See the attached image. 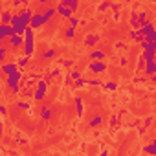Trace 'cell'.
Listing matches in <instances>:
<instances>
[{
    "instance_id": "ac0fdd59",
    "label": "cell",
    "mask_w": 156,
    "mask_h": 156,
    "mask_svg": "<svg viewBox=\"0 0 156 156\" xmlns=\"http://www.w3.org/2000/svg\"><path fill=\"white\" fill-rule=\"evenodd\" d=\"M129 22H130V28L138 31V28H140V22H138V11H132V13H130V20H129Z\"/></svg>"
},
{
    "instance_id": "cb8c5ba5",
    "label": "cell",
    "mask_w": 156,
    "mask_h": 156,
    "mask_svg": "<svg viewBox=\"0 0 156 156\" xmlns=\"http://www.w3.org/2000/svg\"><path fill=\"white\" fill-rule=\"evenodd\" d=\"M72 87H73V88H79V87H83V88H85V87H88V81H87V79H83V77H81V79L73 81V85H72Z\"/></svg>"
},
{
    "instance_id": "e0dca14e",
    "label": "cell",
    "mask_w": 156,
    "mask_h": 156,
    "mask_svg": "<svg viewBox=\"0 0 156 156\" xmlns=\"http://www.w3.org/2000/svg\"><path fill=\"white\" fill-rule=\"evenodd\" d=\"M107 55H105V51L103 50H94V51H90V59L92 61H103Z\"/></svg>"
},
{
    "instance_id": "484cf974",
    "label": "cell",
    "mask_w": 156,
    "mask_h": 156,
    "mask_svg": "<svg viewBox=\"0 0 156 156\" xmlns=\"http://www.w3.org/2000/svg\"><path fill=\"white\" fill-rule=\"evenodd\" d=\"M151 123H152V116H147V118L143 119V127L140 129V134H143V132H145V129H147V127H151Z\"/></svg>"
},
{
    "instance_id": "d4e9b609",
    "label": "cell",
    "mask_w": 156,
    "mask_h": 156,
    "mask_svg": "<svg viewBox=\"0 0 156 156\" xmlns=\"http://www.w3.org/2000/svg\"><path fill=\"white\" fill-rule=\"evenodd\" d=\"M51 57H55V50H53V48H51V50H46V51L41 55L42 61H48V59H51Z\"/></svg>"
},
{
    "instance_id": "9a60e30c",
    "label": "cell",
    "mask_w": 156,
    "mask_h": 156,
    "mask_svg": "<svg viewBox=\"0 0 156 156\" xmlns=\"http://www.w3.org/2000/svg\"><path fill=\"white\" fill-rule=\"evenodd\" d=\"M154 72H156V66H154V62H145L141 75H145V77H151V75H154Z\"/></svg>"
},
{
    "instance_id": "74e56055",
    "label": "cell",
    "mask_w": 156,
    "mask_h": 156,
    "mask_svg": "<svg viewBox=\"0 0 156 156\" xmlns=\"http://www.w3.org/2000/svg\"><path fill=\"white\" fill-rule=\"evenodd\" d=\"M6 110H8V108H6V105H2V103H0V116H2V114H6Z\"/></svg>"
},
{
    "instance_id": "d6a6232c",
    "label": "cell",
    "mask_w": 156,
    "mask_h": 156,
    "mask_svg": "<svg viewBox=\"0 0 156 156\" xmlns=\"http://www.w3.org/2000/svg\"><path fill=\"white\" fill-rule=\"evenodd\" d=\"M118 123H119V116H118V114H114V116L110 118L108 125H110V127H118Z\"/></svg>"
},
{
    "instance_id": "44dd1931",
    "label": "cell",
    "mask_w": 156,
    "mask_h": 156,
    "mask_svg": "<svg viewBox=\"0 0 156 156\" xmlns=\"http://www.w3.org/2000/svg\"><path fill=\"white\" fill-rule=\"evenodd\" d=\"M143 42H151V44H156V31H151L149 35L143 37Z\"/></svg>"
},
{
    "instance_id": "4dcf8cb0",
    "label": "cell",
    "mask_w": 156,
    "mask_h": 156,
    "mask_svg": "<svg viewBox=\"0 0 156 156\" xmlns=\"http://www.w3.org/2000/svg\"><path fill=\"white\" fill-rule=\"evenodd\" d=\"M103 87H105V88H107L108 92H114V90L118 88V83H114V81H108V83H105Z\"/></svg>"
},
{
    "instance_id": "4316f807",
    "label": "cell",
    "mask_w": 156,
    "mask_h": 156,
    "mask_svg": "<svg viewBox=\"0 0 156 156\" xmlns=\"http://www.w3.org/2000/svg\"><path fill=\"white\" fill-rule=\"evenodd\" d=\"M68 22H70V28H73V30H75L77 26H79V24H81V20H79V19H77V17H73V15H72V17L68 19Z\"/></svg>"
},
{
    "instance_id": "f1b7e54d",
    "label": "cell",
    "mask_w": 156,
    "mask_h": 156,
    "mask_svg": "<svg viewBox=\"0 0 156 156\" xmlns=\"http://www.w3.org/2000/svg\"><path fill=\"white\" fill-rule=\"evenodd\" d=\"M81 77H83V73H81L79 70H72V72H70V79H73V81L81 79Z\"/></svg>"
},
{
    "instance_id": "8992f818",
    "label": "cell",
    "mask_w": 156,
    "mask_h": 156,
    "mask_svg": "<svg viewBox=\"0 0 156 156\" xmlns=\"http://www.w3.org/2000/svg\"><path fill=\"white\" fill-rule=\"evenodd\" d=\"M151 31H154V22L152 20H145L140 28H138V33L141 35V37H145V35H149Z\"/></svg>"
},
{
    "instance_id": "f546056e",
    "label": "cell",
    "mask_w": 156,
    "mask_h": 156,
    "mask_svg": "<svg viewBox=\"0 0 156 156\" xmlns=\"http://www.w3.org/2000/svg\"><path fill=\"white\" fill-rule=\"evenodd\" d=\"M64 37H66V39H73V37H75V30L68 26V28L64 30Z\"/></svg>"
},
{
    "instance_id": "1f68e13d",
    "label": "cell",
    "mask_w": 156,
    "mask_h": 156,
    "mask_svg": "<svg viewBox=\"0 0 156 156\" xmlns=\"http://www.w3.org/2000/svg\"><path fill=\"white\" fill-rule=\"evenodd\" d=\"M140 44H141V50H152V51L156 50V44H151V42H143V41H141Z\"/></svg>"
},
{
    "instance_id": "836d02e7",
    "label": "cell",
    "mask_w": 156,
    "mask_h": 156,
    "mask_svg": "<svg viewBox=\"0 0 156 156\" xmlns=\"http://www.w3.org/2000/svg\"><path fill=\"white\" fill-rule=\"evenodd\" d=\"M110 8V2H101L99 6H98V11H105V9H108Z\"/></svg>"
},
{
    "instance_id": "e575fe53",
    "label": "cell",
    "mask_w": 156,
    "mask_h": 156,
    "mask_svg": "<svg viewBox=\"0 0 156 156\" xmlns=\"http://www.w3.org/2000/svg\"><path fill=\"white\" fill-rule=\"evenodd\" d=\"M17 107H19L20 110H28V108H30V103H28V101H19Z\"/></svg>"
},
{
    "instance_id": "5bb4252c",
    "label": "cell",
    "mask_w": 156,
    "mask_h": 156,
    "mask_svg": "<svg viewBox=\"0 0 156 156\" xmlns=\"http://www.w3.org/2000/svg\"><path fill=\"white\" fill-rule=\"evenodd\" d=\"M11 17H13L11 9H6V11H2V13H0V24L9 26V24H11Z\"/></svg>"
},
{
    "instance_id": "7c38bea8",
    "label": "cell",
    "mask_w": 156,
    "mask_h": 156,
    "mask_svg": "<svg viewBox=\"0 0 156 156\" xmlns=\"http://www.w3.org/2000/svg\"><path fill=\"white\" fill-rule=\"evenodd\" d=\"M98 42H99V35H98V33H90V35H87V39H85V44H87L88 48L98 46Z\"/></svg>"
},
{
    "instance_id": "6da1fadb",
    "label": "cell",
    "mask_w": 156,
    "mask_h": 156,
    "mask_svg": "<svg viewBox=\"0 0 156 156\" xmlns=\"http://www.w3.org/2000/svg\"><path fill=\"white\" fill-rule=\"evenodd\" d=\"M24 81H26V73L22 70H17L15 73H11V75L6 77V85H8V88H11L13 94H19L20 92V87H22Z\"/></svg>"
},
{
    "instance_id": "d6986e66",
    "label": "cell",
    "mask_w": 156,
    "mask_h": 156,
    "mask_svg": "<svg viewBox=\"0 0 156 156\" xmlns=\"http://www.w3.org/2000/svg\"><path fill=\"white\" fill-rule=\"evenodd\" d=\"M129 39H130L132 42H138V44H140V42L143 41V37H141V35H140V33H138L136 30H130V33H129Z\"/></svg>"
},
{
    "instance_id": "8d00e7d4",
    "label": "cell",
    "mask_w": 156,
    "mask_h": 156,
    "mask_svg": "<svg viewBox=\"0 0 156 156\" xmlns=\"http://www.w3.org/2000/svg\"><path fill=\"white\" fill-rule=\"evenodd\" d=\"M62 66L64 68H72L73 66V61H62Z\"/></svg>"
},
{
    "instance_id": "4fadbf2b",
    "label": "cell",
    "mask_w": 156,
    "mask_h": 156,
    "mask_svg": "<svg viewBox=\"0 0 156 156\" xmlns=\"http://www.w3.org/2000/svg\"><path fill=\"white\" fill-rule=\"evenodd\" d=\"M9 44H11L13 50H17V48H20V46H24V37L13 35V37H9Z\"/></svg>"
},
{
    "instance_id": "9c48e42d",
    "label": "cell",
    "mask_w": 156,
    "mask_h": 156,
    "mask_svg": "<svg viewBox=\"0 0 156 156\" xmlns=\"http://www.w3.org/2000/svg\"><path fill=\"white\" fill-rule=\"evenodd\" d=\"M24 44L26 46H35V31L30 30V28L24 31Z\"/></svg>"
},
{
    "instance_id": "83f0119b",
    "label": "cell",
    "mask_w": 156,
    "mask_h": 156,
    "mask_svg": "<svg viewBox=\"0 0 156 156\" xmlns=\"http://www.w3.org/2000/svg\"><path fill=\"white\" fill-rule=\"evenodd\" d=\"M8 62V50L6 48H0V64Z\"/></svg>"
},
{
    "instance_id": "8fae6325",
    "label": "cell",
    "mask_w": 156,
    "mask_h": 156,
    "mask_svg": "<svg viewBox=\"0 0 156 156\" xmlns=\"http://www.w3.org/2000/svg\"><path fill=\"white\" fill-rule=\"evenodd\" d=\"M55 15H61V17H64V19H70V17H72V11H68V9L59 2V4H55Z\"/></svg>"
},
{
    "instance_id": "7402d4cb",
    "label": "cell",
    "mask_w": 156,
    "mask_h": 156,
    "mask_svg": "<svg viewBox=\"0 0 156 156\" xmlns=\"http://www.w3.org/2000/svg\"><path fill=\"white\" fill-rule=\"evenodd\" d=\"M28 64H30V59H28V57H24V55L17 61V68H19V70H20V68H26Z\"/></svg>"
},
{
    "instance_id": "f35d334b",
    "label": "cell",
    "mask_w": 156,
    "mask_h": 156,
    "mask_svg": "<svg viewBox=\"0 0 156 156\" xmlns=\"http://www.w3.org/2000/svg\"><path fill=\"white\" fill-rule=\"evenodd\" d=\"M98 156H108V151H101V152H99Z\"/></svg>"
},
{
    "instance_id": "ffe728a7",
    "label": "cell",
    "mask_w": 156,
    "mask_h": 156,
    "mask_svg": "<svg viewBox=\"0 0 156 156\" xmlns=\"http://www.w3.org/2000/svg\"><path fill=\"white\" fill-rule=\"evenodd\" d=\"M75 108H77V118H81V116H83V112H85V105H83V99H79V98L75 99Z\"/></svg>"
},
{
    "instance_id": "d590c367",
    "label": "cell",
    "mask_w": 156,
    "mask_h": 156,
    "mask_svg": "<svg viewBox=\"0 0 156 156\" xmlns=\"http://www.w3.org/2000/svg\"><path fill=\"white\" fill-rule=\"evenodd\" d=\"M88 87H103V83L99 79H92V81H88Z\"/></svg>"
},
{
    "instance_id": "ab89813d",
    "label": "cell",
    "mask_w": 156,
    "mask_h": 156,
    "mask_svg": "<svg viewBox=\"0 0 156 156\" xmlns=\"http://www.w3.org/2000/svg\"><path fill=\"white\" fill-rule=\"evenodd\" d=\"M0 13H2V9H0Z\"/></svg>"
},
{
    "instance_id": "30bf717a",
    "label": "cell",
    "mask_w": 156,
    "mask_h": 156,
    "mask_svg": "<svg viewBox=\"0 0 156 156\" xmlns=\"http://www.w3.org/2000/svg\"><path fill=\"white\" fill-rule=\"evenodd\" d=\"M39 110H41V118H42L44 121H50V119L53 118V110H51L50 107H46V105H41V107H39Z\"/></svg>"
},
{
    "instance_id": "603a6c76",
    "label": "cell",
    "mask_w": 156,
    "mask_h": 156,
    "mask_svg": "<svg viewBox=\"0 0 156 156\" xmlns=\"http://www.w3.org/2000/svg\"><path fill=\"white\" fill-rule=\"evenodd\" d=\"M101 123H103V118H101V116H94V118L90 119V127H92V129H96V127H99Z\"/></svg>"
},
{
    "instance_id": "52a82bcc",
    "label": "cell",
    "mask_w": 156,
    "mask_h": 156,
    "mask_svg": "<svg viewBox=\"0 0 156 156\" xmlns=\"http://www.w3.org/2000/svg\"><path fill=\"white\" fill-rule=\"evenodd\" d=\"M15 35V30L11 26H4V24H0V42H2L4 39H9Z\"/></svg>"
},
{
    "instance_id": "277c9868",
    "label": "cell",
    "mask_w": 156,
    "mask_h": 156,
    "mask_svg": "<svg viewBox=\"0 0 156 156\" xmlns=\"http://www.w3.org/2000/svg\"><path fill=\"white\" fill-rule=\"evenodd\" d=\"M107 62L105 61H92L90 64H88V70L92 72V73H103V72H107Z\"/></svg>"
},
{
    "instance_id": "ba28073f",
    "label": "cell",
    "mask_w": 156,
    "mask_h": 156,
    "mask_svg": "<svg viewBox=\"0 0 156 156\" xmlns=\"http://www.w3.org/2000/svg\"><path fill=\"white\" fill-rule=\"evenodd\" d=\"M68 11H72V15L77 11V9H79V2H77V0H62V2H61Z\"/></svg>"
},
{
    "instance_id": "3957f363",
    "label": "cell",
    "mask_w": 156,
    "mask_h": 156,
    "mask_svg": "<svg viewBox=\"0 0 156 156\" xmlns=\"http://www.w3.org/2000/svg\"><path fill=\"white\" fill-rule=\"evenodd\" d=\"M44 24H46V22H44L42 15H41V13H35V11H33V17H31V20H30V26H28V28L35 31V30H41V28H42Z\"/></svg>"
},
{
    "instance_id": "2e32d148",
    "label": "cell",
    "mask_w": 156,
    "mask_h": 156,
    "mask_svg": "<svg viewBox=\"0 0 156 156\" xmlns=\"http://www.w3.org/2000/svg\"><path fill=\"white\" fill-rule=\"evenodd\" d=\"M141 151H143L145 154H149V156H156V145H154V141H151V143H147L145 147H141Z\"/></svg>"
},
{
    "instance_id": "5b68a950",
    "label": "cell",
    "mask_w": 156,
    "mask_h": 156,
    "mask_svg": "<svg viewBox=\"0 0 156 156\" xmlns=\"http://www.w3.org/2000/svg\"><path fill=\"white\" fill-rule=\"evenodd\" d=\"M19 68H17V62H4V64H0V73L2 75H11V73H15Z\"/></svg>"
},
{
    "instance_id": "7a4b0ae2",
    "label": "cell",
    "mask_w": 156,
    "mask_h": 156,
    "mask_svg": "<svg viewBox=\"0 0 156 156\" xmlns=\"http://www.w3.org/2000/svg\"><path fill=\"white\" fill-rule=\"evenodd\" d=\"M48 83L42 79V77H41V79L35 83V88H33V99L37 101V103H41V101H44V98H46V92H48Z\"/></svg>"
}]
</instances>
